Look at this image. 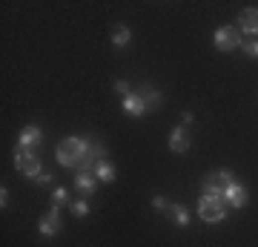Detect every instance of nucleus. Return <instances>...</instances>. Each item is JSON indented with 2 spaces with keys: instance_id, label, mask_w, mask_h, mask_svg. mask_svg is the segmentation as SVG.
Wrapping results in <instances>:
<instances>
[{
  "instance_id": "4be33fe9",
  "label": "nucleus",
  "mask_w": 258,
  "mask_h": 247,
  "mask_svg": "<svg viewBox=\"0 0 258 247\" xmlns=\"http://www.w3.org/2000/svg\"><path fill=\"white\" fill-rule=\"evenodd\" d=\"M115 92H118L120 98H126L132 89H129V83H126V81H115Z\"/></svg>"
},
{
  "instance_id": "aec40b11",
  "label": "nucleus",
  "mask_w": 258,
  "mask_h": 247,
  "mask_svg": "<svg viewBox=\"0 0 258 247\" xmlns=\"http://www.w3.org/2000/svg\"><path fill=\"white\" fill-rule=\"evenodd\" d=\"M72 213H75V216H86V213H89V202H86V199L72 202Z\"/></svg>"
},
{
  "instance_id": "9b49d317",
  "label": "nucleus",
  "mask_w": 258,
  "mask_h": 247,
  "mask_svg": "<svg viewBox=\"0 0 258 247\" xmlns=\"http://www.w3.org/2000/svg\"><path fill=\"white\" fill-rule=\"evenodd\" d=\"M238 26H241V32L258 37V9H244V12H241Z\"/></svg>"
},
{
  "instance_id": "5701e85b",
  "label": "nucleus",
  "mask_w": 258,
  "mask_h": 247,
  "mask_svg": "<svg viewBox=\"0 0 258 247\" xmlns=\"http://www.w3.org/2000/svg\"><path fill=\"white\" fill-rule=\"evenodd\" d=\"M35 181H37V184H43V187H46V184H52V175H49V173H40V175H37V178H35Z\"/></svg>"
},
{
  "instance_id": "b1692460",
  "label": "nucleus",
  "mask_w": 258,
  "mask_h": 247,
  "mask_svg": "<svg viewBox=\"0 0 258 247\" xmlns=\"http://www.w3.org/2000/svg\"><path fill=\"white\" fill-rule=\"evenodd\" d=\"M6 202H9V190H6V187H3V190H0V204H3V207H6Z\"/></svg>"
},
{
  "instance_id": "a211bd4d",
  "label": "nucleus",
  "mask_w": 258,
  "mask_h": 247,
  "mask_svg": "<svg viewBox=\"0 0 258 247\" xmlns=\"http://www.w3.org/2000/svg\"><path fill=\"white\" fill-rule=\"evenodd\" d=\"M215 181L221 184V187H230V184L235 181V175H232L230 170H218V173H215Z\"/></svg>"
},
{
  "instance_id": "2eb2a0df",
  "label": "nucleus",
  "mask_w": 258,
  "mask_h": 247,
  "mask_svg": "<svg viewBox=\"0 0 258 247\" xmlns=\"http://www.w3.org/2000/svg\"><path fill=\"white\" fill-rule=\"evenodd\" d=\"M129 40H132L129 26L118 23V26H115V32H112V46H115V49H123V46H129Z\"/></svg>"
},
{
  "instance_id": "6ab92c4d",
  "label": "nucleus",
  "mask_w": 258,
  "mask_h": 247,
  "mask_svg": "<svg viewBox=\"0 0 258 247\" xmlns=\"http://www.w3.org/2000/svg\"><path fill=\"white\" fill-rule=\"evenodd\" d=\"M241 49H244L249 58H258V40H241Z\"/></svg>"
},
{
  "instance_id": "f8f14e48",
  "label": "nucleus",
  "mask_w": 258,
  "mask_h": 247,
  "mask_svg": "<svg viewBox=\"0 0 258 247\" xmlns=\"http://www.w3.org/2000/svg\"><path fill=\"white\" fill-rule=\"evenodd\" d=\"M92 173H95V178H98V181H103V184L115 181V164H112V161H106V158H101V161L95 164Z\"/></svg>"
},
{
  "instance_id": "f03ea898",
  "label": "nucleus",
  "mask_w": 258,
  "mask_h": 247,
  "mask_svg": "<svg viewBox=\"0 0 258 247\" xmlns=\"http://www.w3.org/2000/svg\"><path fill=\"white\" fill-rule=\"evenodd\" d=\"M227 207L230 204L224 202V199H210V195H201L198 199V216L207 224H218V221L227 219Z\"/></svg>"
},
{
  "instance_id": "1a4fd4ad",
  "label": "nucleus",
  "mask_w": 258,
  "mask_h": 247,
  "mask_svg": "<svg viewBox=\"0 0 258 247\" xmlns=\"http://www.w3.org/2000/svg\"><path fill=\"white\" fill-rule=\"evenodd\" d=\"M37 230H40V236H55L57 230H60V210H57V207H52V210L40 219Z\"/></svg>"
},
{
  "instance_id": "f3484780",
  "label": "nucleus",
  "mask_w": 258,
  "mask_h": 247,
  "mask_svg": "<svg viewBox=\"0 0 258 247\" xmlns=\"http://www.w3.org/2000/svg\"><path fill=\"white\" fill-rule=\"evenodd\" d=\"M66 204H69V190H66V187H55V190H52V207L60 210Z\"/></svg>"
},
{
  "instance_id": "dca6fc26",
  "label": "nucleus",
  "mask_w": 258,
  "mask_h": 247,
  "mask_svg": "<svg viewBox=\"0 0 258 247\" xmlns=\"http://www.w3.org/2000/svg\"><path fill=\"white\" fill-rule=\"evenodd\" d=\"M169 210H172V216H175L178 227H189V210H186L184 204H169Z\"/></svg>"
},
{
  "instance_id": "39448f33",
  "label": "nucleus",
  "mask_w": 258,
  "mask_h": 247,
  "mask_svg": "<svg viewBox=\"0 0 258 247\" xmlns=\"http://www.w3.org/2000/svg\"><path fill=\"white\" fill-rule=\"evenodd\" d=\"M224 202L230 204V207H235V210H241L247 204V187L238 181H232L230 187H224Z\"/></svg>"
},
{
  "instance_id": "0eeeda50",
  "label": "nucleus",
  "mask_w": 258,
  "mask_h": 247,
  "mask_svg": "<svg viewBox=\"0 0 258 247\" xmlns=\"http://www.w3.org/2000/svg\"><path fill=\"white\" fill-rule=\"evenodd\" d=\"M123 112H126L129 118H144L149 110H147V104L141 101L138 92H129L126 98H123Z\"/></svg>"
},
{
  "instance_id": "9d476101",
  "label": "nucleus",
  "mask_w": 258,
  "mask_h": 247,
  "mask_svg": "<svg viewBox=\"0 0 258 247\" xmlns=\"http://www.w3.org/2000/svg\"><path fill=\"white\" fill-rule=\"evenodd\" d=\"M189 144H192V138H189V132H186L184 127L172 129V135H169V150H172V153H186Z\"/></svg>"
},
{
  "instance_id": "393cba45",
  "label": "nucleus",
  "mask_w": 258,
  "mask_h": 247,
  "mask_svg": "<svg viewBox=\"0 0 258 247\" xmlns=\"http://www.w3.org/2000/svg\"><path fill=\"white\" fill-rule=\"evenodd\" d=\"M181 121H184V127H186V124H192V112H184V115H181Z\"/></svg>"
},
{
  "instance_id": "f257e3e1",
  "label": "nucleus",
  "mask_w": 258,
  "mask_h": 247,
  "mask_svg": "<svg viewBox=\"0 0 258 247\" xmlns=\"http://www.w3.org/2000/svg\"><path fill=\"white\" fill-rule=\"evenodd\" d=\"M103 144L92 141L86 135H72V138H63L57 144V164L69 167V170H78V173H92L95 164L103 158Z\"/></svg>"
},
{
  "instance_id": "6e6552de",
  "label": "nucleus",
  "mask_w": 258,
  "mask_h": 247,
  "mask_svg": "<svg viewBox=\"0 0 258 247\" xmlns=\"http://www.w3.org/2000/svg\"><path fill=\"white\" fill-rule=\"evenodd\" d=\"M75 190L81 192L83 199H89V195L98 190V178H95V173H75Z\"/></svg>"
},
{
  "instance_id": "7ed1b4c3",
  "label": "nucleus",
  "mask_w": 258,
  "mask_h": 247,
  "mask_svg": "<svg viewBox=\"0 0 258 247\" xmlns=\"http://www.w3.org/2000/svg\"><path fill=\"white\" fill-rule=\"evenodd\" d=\"M15 167H18L20 175L37 178V175H40V156H35L32 150H20V146H15Z\"/></svg>"
},
{
  "instance_id": "412c9836",
  "label": "nucleus",
  "mask_w": 258,
  "mask_h": 247,
  "mask_svg": "<svg viewBox=\"0 0 258 247\" xmlns=\"http://www.w3.org/2000/svg\"><path fill=\"white\" fill-rule=\"evenodd\" d=\"M152 207H155L158 213H164L166 207H169V204H166V199H164V195H152Z\"/></svg>"
},
{
  "instance_id": "20e7f679",
  "label": "nucleus",
  "mask_w": 258,
  "mask_h": 247,
  "mask_svg": "<svg viewBox=\"0 0 258 247\" xmlns=\"http://www.w3.org/2000/svg\"><path fill=\"white\" fill-rule=\"evenodd\" d=\"M212 43H215V49H221V52H232L235 46H241V32L235 26H218L215 35H212Z\"/></svg>"
},
{
  "instance_id": "4468645a",
  "label": "nucleus",
  "mask_w": 258,
  "mask_h": 247,
  "mask_svg": "<svg viewBox=\"0 0 258 247\" xmlns=\"http://www.w3.org/2000/svg\"><path fill=\"white\" fill-rule=\"evenodd\" d=\"M201 195H210V199H224V187L215 181V175H207L201 181Z\"/></svg>"
},
{
  "instance_id": "ddd939ff",
  "label": "nucleus",
  "mask_w": 258,
  "mask_h": 247,
  "mask_svg": "<svg viewBox=\"0 0 258 247\" xmlns=\"http://www.w3.org/2000/svg\"><path fill=\"white\" fill-rule=\"evenodd\" d=\"M138 95H141V101L147 104V110H158V107H161V92L155 89V86H141L138 89Z\"/></svg>"
},
{
  "instance_id": "423d86ee",
  "label": "nucleus",
  "mask_w": 258,
  "mask_h": 247,
  "mask_svg": "<svg viewBox=\"0 0 258 247\" xmlns=\"http://www.w3.org/2000/svg\"><path fill=\"white\" fill-rule=\"evenodd\" d=\"M40 141H43V132H40V127L29 124V127H23V132H20L18 146H20V150H32V153H35L37 146H40Z\"/></svg>"
}]
</instances>
